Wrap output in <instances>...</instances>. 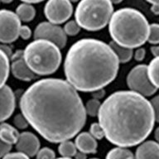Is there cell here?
Returning a JSON list of instances; mask_svg holds the SVG:
<instances>
[{
	"mask_svg": "<svg viewBox=\"0 0 159 159\" xmlns=\"http://www.w3.org/2000/svg\"><path fill=\"white\" fill-rule=\"evenodd\" d=\"M154 137H155V139H156V141L159 143V127L156 129V131H155V134H154Z\"/></svg>",
	"mask_w": 159,
	"mask_h": 159,
	"instance_id": "obj_40",
	"label": "cell"
},
{
	"mask_svg": "<svg viewBox=\"0 0 159 159\" xmlns=\"http://www.w3.org/2000/svg\"><path fill=\"white\" fill-rule=\"evenodd\" d=\"M148 42L153 45L159 43V24L152 23L149 25V34Z\"/></svg>",
	"mask_w": 159,
	"mask_h": 159,
	"instance_id": "obj_24",
	"label": "cell"
},
{
	"mask_svg": "<svg viewBox=\"0 0 159 159\" xmlns=\"http://www.w3.org/2000/svg\"><path fill=\"white\" fill-rule=\"evenodd\" d=\"M100 105H101V104H100L99 99H94V98L89 99V101H87L86 104L84 106L86 114H88V115L91 117L97 116L98 113H99Z\"/></svg>",
	"mask_w": 159,
	"mask_h": 159,
	"instance_id": "obj_23",
	"label": "cell"
},
{
	"mask_svg": "<svg viewBox=\"0 0 159 159\" xmlns=\"http://www.w3.org/2000/svg\"><path fill=\"white\" fill-rule=\"evenodd\" d=\"M34 38L49 41L59 48L65 47L67 42L66 34L63 28L50 22H43L37 25L34 31Z\"/></svg>",
	"mask_w": 159,
	"mask_h": 159,
	"instance_id": "obj_10",
	"label": "cell"
},
{
	"mask_svg": "<svg viewBox=\"0 0 159 159\" xmlns=\"http://www.w3.org/2000/svg\"><path fill=\"white\" fill-rule=\"evenodd\" d=\"M36 159H55L56 158V154L52 149L49 148H42L39 149L36 154Z\"/></svg>",
	"mask_w": 159,
	"mask_h": 159,
	"instance_id": "obj_27",
	"label": "cell"
},
{
	"mask_svg": "<svg viewBox=\"0 0 159 159\" xmlns=\"http://www.w3.org/2000/svg\"><path fill=\"white\" fill-rule=\"evenodd\" d=\"M65 33L68 36H76L80 31V27L77 23L76 21H69L64 26Z\"/></svg>",
	"mask_w": 159,
	"mask_h": 159,
	"instance_id": "obj_25",
	"label": "cell"
},
{
	"mask_svg": "<svg viewBox=\"0 0 159 159\" xmlns=\"http://www.w3.org/2000/svg\"><path fill=\"white\" fill-rule=\"evenodd\" d=\"M145 56H146V50L144 49L143 47L137 48L136 52H134V59L136 60L137 61H143Z\"/></svg>",
	"mask_w": 159,
	"mask_h": 159,
	"instance_id": "obj_33",
	"label": "cell"
},
{
	"mask_svg": "<svg viewBox=\"0 0 159 159\" xmlns=\"http://www.w3.org/2000/svg\"><path fill=\"white\" fill-rule=\"evenodd\" d=\"M104 89H98V90H95V91L92 92V96L94 99H100L102 98H104Z\"/></svg>",
	"mask_w": 159,
	"mask_h": 159,
	"instance_id": "obj_35",
	"label": "cell"
},
{
	"mask_svg": "<svg viewBox=\"0 0 159 159\" xmlns=\"http://www.w3.org/2000/svg\"><path fill=\"white\" fill-rule=\"evenodd\" d=\"M40 141L34 134L31 132H23L20 134L16 143V149L17 151L26 154L29 157H34L39 151Z\"/></svg>",
	"mask_w": 159,
	"mask_h": 159,
	"instance_id": "obj_12",
	"label": "cell"
},
{
	"mask_svg": "<svg viewBox=\"0 0 159 159\" xmlns=\"http://www.w3.org/2000/svg\"><path fill=\"white\" fill-rule=\"evenodd\" d=\"M10 71L9 57L0 49V88L5 85Z\"/></svg>",
	"mask_w": 159,
	"mask_h": 159,
	"instance_id": "obj_20",
	"label": "cell"
},
{
	"mask_svg": "<svg viewBox=\"0 0 159 159\" xmlns=\"http://www.w3.org/2000/svg\"><path fill=\"white\" fill-rule=\"evenodd\" d=\"M13 124L16 128L19 129H27L28 126V122L22 114H18L15 115L13 119Z\"/></svg>",
	"mask_w": 159,
	"mask_h": 159,
	"instance_id": "obj_28",
	"label": "cell"
},
{
	"mask_svg": "<svg viewBox=\"0 0 159 159\" xmlns=\"http://www.w3.org/2000/svg\"><path fill=\"white\" fill-rule=\"evenodd\" d=\"M0 49L2 50V52H4L5 54L9 57V59H10V57H12V55L13 54L12 51V47H10V46H7V45H5V44L0 45Z\"/></svg>",
	"mask_w": 159,
	"mask_h": 159,
	"instance_id": "obj_34",
	"label": "cell"
},
{
	"mask_svg": "<svg viewBox=\"0 0 159 159\" xmlns=\"http://www.w3.org/2000/svg\"><path fill=\"white\" fill-rule=\"evenodd\" d=\"M119 68V59L109 45L93 38L74 43L64 62L66 81L82 92L104 89L116 78Z\"/></svg>",
	"mask_w": 159,
	"mask_h": 159,
	"instance_id": "obj_3",
	"label": "cell"
},
{
	"mask_svg": "<svg viewBox=\"0 0 159 159\" xmlns=\"http://www.w3.org/2000/svg\"><path fill=\"white\" fill-rule=\"evenodd\" d=\"M147 71L150 81L157 89H159V57H154L148 66H147Z\"/></svg>",
	"mask_w": 159,
	"mask_h": 159,
	"instance_id": "obj_19",
	"label": "cell"
},
{
	"mask_svg": "<svg viewBox=\"0 0 159 159\" xmlns=\"http://www.w3.org/2000/svg\"><path fill=\"white\" fill-rule=\"evenodd\" d=\"M70 2H78V1H80V0H69Z\"/></svg>",
	"mask_w": 159,
	"mask_h": 159,
	"instance_id": "obj_45",
	"label": "cell"
},
{
	"mask_svg": "<svg viewBox=\"0 0 159 159\" xmlns=\"http://www.w3.org/2000/svg\"><path fill=\"white\" fill-rule=\"evenodd\" d=\"M19 37L23 40H28L32 37V30L28 26H21L19 30Z\"/></svg>",
	"mask_w": 159,
	"mask_h": 159,
	"instance_id": "obj_30",
	"label": "cell"
},
{
	"mask_svg": "<svg viewBox=\"0 0 159 159\" xmlns=\"http://www.w3.org/2000/svg\"><path fill=\"white\" fill-rule=\"evenodd\" d=\"M109 1L112 2V4H113V3H114V4H118V3H120L123 0H109Z\"/></svg>",
	"mask_w": 159,
	"mask_h": 159,
	"instance_id": "obj_42",
	"label": "cell"
},
{
	"mask_svg": "<svg viewBox=\"0 0 159 159\" xmlns=\"http://www.w3.org/2000/svg\"><path fill=\"white\" fill-rule=\"evenodd\" d=\"M20 134L14 127L7 123L0 124V139L10 145L16 144Z\"/></svg>",
	"mask_w": 159,
	"mask_h": 159,
	"instance_id": "obj_16",
	"label": "cell"
},
{
	"mask_svg": "<svg viewBox=\"0 0 159 159\" xmlns=\"http://www.w3.org/2000/svg\"><path fill=\"white\" fill-rule=\"evenodd\" d=\"M75 159H86V154L84 153V152H82L77 151V152L75 155Z\"/></svg>",
	"mask_w": 159,
	"mask_h": 159,
	"instance_id": "obj_37",
	"label": "cell"
},
{
	"mask_svg": "<svg viewBox=\"0 0 159 159\" xmlns=\"http://www.w3.org/2000/svg\"><path fill=\"white\" fill-rule=\"evenodd\" d=\"M58 151L62 157L72 158L73 157H75L78 150H77L75 143L70 141V140H66V141L60 143Z\"/></svg>",
	"mask_w": 159,
	"mask_h": 159,
	"instance_id": "obj_22",
	"label": "cell"
},
{
	"mask_svg": "<svg viewBox=\"0 0 159 159\" xmlns=\"http://www.w3.org/2000/svg\"><path fill=\"white\" fill-rule=\"evenodd\" d=\"M23 58L36 75H47L57 71L61 62L60 48L47 40H34L23 50Z\"/></svg>",
	"mask_w": 159,
	"mask_h": 159,
	"instance_id": "obj_5",
	"label": "cell"
},
{
	"mask_svg": "<svg viewBox=\"0 0 159 159\" xmlns=\"http://www.w3.org/2000/svg\"><path fill=\"white\" fill-rule=\"evenodd\" d=\"M90 159H99V158H90Z\"/></svg>",
	"mask_w": 159,
	"mask_h": 159,
	"instance_id": "obj_46",
	"label": "cell"
},
{
	"mask_svg": "<svg viewBox=\"0 0 159 159\" xmlns=\"http://www.w3.org/2000/svg\"><path fill=\"white\" fill-rule=\"evenodd\" d=\"M97 116L107 140L122 148L142 143L155 124L151 102L131 90H119L107 97Z\"/></svg>",
	"mask_w": 159,
	"mask_h": 159,
	"instance_id": "obj_2",
	"label": "cell"
},
{
	"mask_svg": "<svg viewBox=\"0 0 159 159\" xmlns=\"http://www.w3.org/2000/svg\"><path fill=\"white\" fill-rule=\"evenodd\" d=\"M19 106L28 124L53 143L72 139L86 122L81 98L62 79L47 78L33 83L22 94Z\"/></svg>",
	"mask_w": 159,
	"mask_h": 159,
	"instance_id": "obj_1",
	"label": "cell"
},
{
	"mask_svg": "<svg viewBox=\"0 0 159 159\" xmlns=\"http://www.w3.org/2000/svg\"><path fill=\"white\" fill-rule=\"evenodd\" d=\"M127 84L131 91L144 97L151 96L157 90L150 81L147 71V66L143 64L138 65L129 71L127 76Z\"/></svg>",
	"mask_w": 159,
	"mask_h": 159,
	"instance_id": "obj_7",
	"label": "cell"
},
{
	"mask_svg": "<svg viewBox=\"0 0 159 159\" xmlns=\"http://www.w3.org/2000/svg\"><path fill=\"white\" fill-rule=\"evenodd\" d=\"M151 12L155 15H159V5L157 4H152L151 6Z\"/></svg>",
	"mask_w": 159,
	"mask_h": 159,
	"instance_id": "obj_38",
	"label": "cell"
},
{
	"mask_svg": "<svg viewBox=\"0 0 159 159\" xmlns=\"http://www.w3.org/2000/svg\"><path fill=\"white\" fill-rule=\"evenodd\" d=\"M2 159H30V157L26 154L17 152H9Z\"/></svg>",
	"mask_w": 159,
	"mask_h": 159,
	"instance_id": "obj_32",
	"label": "cell"
},
{
	"mask_svg": "<svg viewBox=\"0 0 159 159\" xmlns=\"http://www.w3.org/2000/svg\"><path fill=\"white\" fill-rule=\"evenodd\" d=\"M22 2H25V3H38L40 2H42V1H44V0H21Z\"/></svg>",
	"mask_w": 159,
	"mask_h": 159,
	"instance_id": "obj_39",
	"label": "cell"
},
{
	"mask_svg": "<svg viewBox=\"0 0 159 159\" xmlns=\"http://www.w3.org/2000/svg\"><path fill=\"white\" fill-rule=\"evenodd\" d=\"M109 45V47L112 48V50L114 51L115 55L117 56L119 62H121V63H126V62H129L132 59L133 55H134L133 49L128 48V47H121V46H119V45L114 42L113 41Z\"/></svg>",
	"mask_w": 159,
	"mask_h": 159,
	"instance_id": "obj_17",
	"label": "cell"
},
{
	"mask_svg": "<svg viewBox=\"0 0 159 159\" xmlns=\"http://www.w3.org/2000/svg\"><path fill=\"white\" fill-rule=\"evenodd\" d=\"M73 13V7L69 0H48L45 5V17L53 24L66 22Z\"/></svg>",
	"mask_w": 159,
	"mask_h": 159,
	"instance_id": "obj_9",
	"label": "cell"
},
{
	"mask_svg": "<svg viewBox=\"0 0 159 159\" xmlns=\"http://www.w3.org/2000/svg\"><path fill=\"white\" fill-rule=\"evenodd\" d=\"M16 14L19 17V19L23 22H31L35 17L36 9L32 5L23 2L17 6L16 9Z\"/></svg>",
	"mask_w": 159,
	"mask_h": 159,
	"instance_id": "obj_18",
	"label": "cell"
},
{
	"mask_svg": "<svg viewBox=\"0 0 159 159\" xmlns=\"http://www.w3.org/2000/svg\"><path fill=\"white\" fill-rule=\"evenodd\" d=\"M75 144L78 151L85 154L95 153L97 152V141L88 132H82L77 135Z\"/></svg>",
	"mask_w": 159,
	"mask_h": 159,
	"instance_id": "obj_15",
	"label": "cell"
},
{
	"mask_svg": "<svg viewBox=\"0 0 159 159\" xmlns=\"http://www.w3.org/2000/svg\"><path fill=\"white\" fill-rule=\"evenodd\" d=\"M12 149V145L6 143L0 139V158H2L7 153H9Z\"/></svg>",
	"mask_w": 159,
	"mask_h": 159,
	"instance_id": "obj_31",
	"label": "cell"
},
{
	"mask_svg": "<svg viewBox=\"0 0 159 159\" xmlns=\"http://www.w3.org/2000/svg\"><path fill=\"white\" fill-rule=\"evenodd\" d=\"M21 20L16 12L10 10H0V42L8 44L19 37Z\"/></svg>",
	"mask_w": 159,
	"mask_h": 159,
	"instance_id": "obj_8",
	"label": "cell"
},
{
	"mask_svg": "<svg viewBox=\"0 0 159 159\" xmlns=\"http://www.w3.org/2000/svg\"><path fill=\"white\" fill-rule=\"evenodd\" d=\"M150 102H151L152 109H153L155 122H158L159 123V95H157L154 98H152Z\"/></svg>",
	"mask_w": 159,
	"mask_h": 159,
	"instance_id": "obj_29",
	"label": "cell"
},
{
	"mask_svg": "<svg viewBox=\"0 0 159 159\" xmlns=\"http://www.w3.org/2000/svg\"><path fill=\"white\" fill-rule=\"evenodd\" d=\"M105 159H135V157L127 148L117 147L109 150Z\"/></svg>",
	"mask_w": 159,
	"mask_h": 159,
	"instance_id": "obj_21",
	"label": "cell"
},
{
	"mask_svg": "<svg viewBox=\"0 0 159 159\" xmlns=\"http://www.w3.org/2000/svg\"><path fill=\"white\" fill-rule=\"evenodd\" d=\"M89 134L94 137L95 139L101 140L104 138V130L102 129V127L99 125V123H94L90 125L89 128Z\"/></svg>",
	"mask_w": 159,
	"mask_h": 159,
	"instance_id": "obj_26",
	"label": "cell"
},
{
	"mask_svg": "<svg viewBox=\"0 0 159 159\" xmlns=\"http://www.w3.org/2000/svg\"><path fill=\"white\" fill-rule=\"evenodd\" d=\"M13 0H0V2H3V3H10L12 2Z\"/></svg>",
	"mask_w": 159,
	"mask_h": 159,
	"instance_id": "obj_43",
	"label": "cell"
},
{
	"mask_svg": "<svg viewBox=\"0 0 159 159\" xmlns=\"http://www.w3.org/2000/svg\"><path fill=\"white\" fill-rule=\"evenodd\" d=\"M113 13L114 7L109 0H80L75 17L80 28L95 32L109 24Z\"/></svg>",
	"mask_w": 159,
	"mask_h": 159,
	"instance_id": "obj_6",
	"label": "cell"
},
{
	"mask_svg": "<svg viewBox=\"0 0 159 159\" xmlns=\"http://www.w3.org/2000/svg\"><path fill=\"white\" fill-rule=\"evenodd\" d=\"M135 159H159V143L148 140L139 144L135 152Z\"/></svg>",
	"mask_w": 159,
	"mask_h": 159,
	"instance_id": "obj_14",
	"label": "cell"
},
{
	"mask_svg": "<svg viewBox=\"0 0 159 159\" xmlns=\"http://www.w3.org/2000/svg\"><path fill=\"white\" fill-rule=\"evenodd\" d=\"M148 19L139 10L124 7L117 10L109 22V32L113 42L128 48H139L148 41Z\"/></svg>",
	"mask_w": 159,
	"mask_h": 159,
	"instance_id": "obj_4",
	"label": "cell"
},
{
	"mask_svg": "<svg viewBox=\"0 0 159 159\" xmlns=\"http://www.w3.org/2000/svg\"><path fill=\"white\" fill-rule=\"evenodd\" d=\"M152 54L153 55L154 57H159V46H153L150 48Z\"/></svg>",
	"mask_w": 159,
	"mask_h": 159,
	"instance_id": "obj_36",
	"label": "cell"
},
{
	"mask_svg": "<svg viewBox=\"0 0 159 159\" xmlns=\"http://www.w3.org/2000/svg\"><path fill=\"white\" fill-rule=\"evenodd\" d=\"M16 106L15 94L8 85L0 88V123L12 116Z\"/></svg>",
	"mask_w": 159,
	"mask_h": 159,
	"instance_id": "obj_13",
	"label": "cell"
},
{
	"mask_svg": "<svg viewBox=\"0 0 159 159\" xmlns=\"http://www.w3.org/2000/svg\"><path fill=\"white\" fill-rule=\"evenodd\" d=\"M10 59L12 60L10 70L15 78L22 81H31L37 77L26 64L23 58V51H17L12 55Z\"/></svg>",
	"mask_w": 159,
	"mask_h": 159,
	"instance_id": "obj_11",
	"label": "cell"
},
{
	"mask_svg": "<svg viewBox=\"0 0 159 159\" xmlns=\"http://www.w3.org/2000/svg\"><path fill=\"white\" fill-rule=\"evenodd\" d=\"M147 2L151 3V4H157L159 5V0H146Z\"/></svg>",
	"mask_w": 159,
	"mask_h": 159,
	"instance_id": "obj_41",
	"label": "cell"
},
{
	"mask_svg": "<svg viewBox=\"0 0 159 159\" xmlns=\"http://www.w3.org/2000/svg\"><path fill=\"white\" fill-rule=\"evenodd\" d=\"M55 159H72V158H70V157H59V158H55Z\"/></svg>",
	"mask_w": 159,
	"mask_h": 159,
	"instance_id": "obj_44",
	"label": "cell"
}]
</instances>
